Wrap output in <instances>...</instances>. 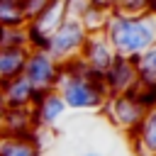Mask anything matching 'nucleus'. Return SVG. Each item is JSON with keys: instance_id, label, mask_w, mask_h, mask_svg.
<instances>
[{"instance_id": "6e6552de", "label": "nucleus", "mask_w": 156, "mask_h": 156, "mask_svg": "<svg viewBox=\"0 0 156 156\" xmlns=\"http://www.w3.org/2000/svg\"><path fill=\"white\" fill-rule=\"evenodd\" d=\"M102 83L107 88L110 95H122V93H132L139 83V76H136V66L132 58H124V56H115L112 66L102 73Z\"/></svg>"}, {"instance_id": "1a4fd4ad", "label": "nucleus", "mask_w": 156, "mask_h": 156, "mask_svg": "<svg viewBox=\"0 0 156 156\" xmlns=\"http://www.w3.org/2000/svg\"><path fill=\"white\" fill-rule=\"evenodd\" d=\"M32 117H34V124L39 129H54L61 117L66 115V102L61 100V95L56 90H49V93H39L32 102Z\"/></svg>"}, {"instance_id": "ddd939ff", "label": "nucleus", "mask_w": 156, "mask_h": 156, "mask_svg": "<svg viewBox=\"0 0 156 156\" xmlns=\"http://www.w3.org/2000/svg\"><path fill=\"white\" fill-rule=\"evenodd\" d=\"M29 46H0V80L22 76Z\"/></svg>"}, {"instance_id": "2eb2a0df", "label": "nucleus", "mask_w": 156, "mask_h": 156, "mask_svg": "<svg viewBox=\"0 0 156 156\" xmlns=\"http://www.w3.org/2000/svg\"><path fill=\"white\" fill-rule=\"evenodd\" d=\"M110 15H112V10H110L105 2H88L85 10H83V15L78 17V22L83 24V29H85L88 34H100V32L105 29Z\"/></svg>"}, {"instance_id": "5701e85b", "label": "nucleus", "mask_w": 156, "mask_h": 156, "mask_svg": "<svg viewBox=\"0 0 156 156\" xmlns=\"http://www.w3.org/2000/svg\"><path fill=\"white\" fill-rule=\"evenodd\" d=\"M2 115H5V102H2V98H0V119H2Z\"/></svg>"}, {"instance_id": "412c9836", "label": "nucleus", "mask_w": 156, "mask_h": 156, "mask_svg": "<svg viewBox=\"0 0 156 156\" xmlns=\"http://www.w3.org/2000/svg\"><path fill=\"white\" fill-rule=\"evenodd\" d=\"M80 156H102L100 151H85V154H80Z\"/></svg>"}, {"instance_id": "0eeeda50", "label": "nucleus", "mask_w": 156, "mask_h": 156, "mask_svg": "<svg viewBox=\"0 0 156 156\" xmlns=\"http://www.w3.org/2000/svg\"><path fill=\"white\" fill-rule=\"evenodd\" d=\"M115 56H117V54L112 51L110 41H107L105 34L100 32V34H88V39H85V44H83V49H80V54H78V61H80L88 71L102 76V73L112 66Z\"/></svg>"}, {"instance_id": "393cba45", "label": "nucleus", "mask_w": 156, "mask_h": 156, "mask_svg": "<svg viewBox=\"0 0 156 156\" xmlns=\"http://www.w3.org/2000/svg\"><path fill=\"white\" fill-rule=\"evenodd\" d=\"M88 2H102V0H88Z\"/></svg>"}, {"instance_id": "39448f33", "label": "nucleus", "mask_w": 156, "mask_h": 156, "mask_svg": "<svg viewBox=\"0 0 156 156\" xmlns=\"http://www.w3.org/2000/svg\"><path fill=\"white\" fill-rule=\"evenodd\" d=\"M100 112L110 119L112 127H117L124 134H132L136 129V124L141 122L146 107L132 93H122V95H110L105 100V105L100 107Z\"/></svg>"}, {"instance_id": "423d86ee", "label": "nucleus", "mask_w": 156, "mask_h": 156, "mask_svg": "<svg viewBox=\"0 0 156 156\" xmlns=\"http://www.w3.org/2000/svg\"><path fill=\"white\" fill-rule=\"evenodd\" d=\"M66 20V5L63 0H51L32 22H27V41L29 49H44L49 37L58 29V24Z\"/></svg>"}, {"instance_id": "4be33fe9", "label": "nucleus", "mask_w": 156, "mask_h": 156, "mask_svg": "<svg viewBox=\"0 0 156 156\" xmlns=\"http://www.w3.org/2000/svg\"><path fill=\"white\" fill-rule=\"evenodd\" d=\"M102 2H105V5H107V7H110V10H112V7H115V2H117V0H102Z\"/></svg>"}, {"instance_id": "4468645a", "label": "nucleus", "mask_w": 156, "mask_h": 156, "mask_svg": "<svg viewBox=\"0 0 156 156\" xmlns=\"http://www.w3.org/2000/svg\"><path fill=\"white\" fill-rule=\"evenodd\" d=\"M0 156H41V149L37 146L34 136H12L0 134Z\"/></svg>"}, {"instance_id": "dca6fc26", "label": "nucleus", "mask_w": 156, "mask_h": 156, "mask_svg": "<svg viewBox=\"0 0 156 156\" xmlns=\"http://www.w3.org/2000/svg\"><path fill=\"white\" fill-rule=\"evenodd\" d=\"M136 66V76L141 85H154L156 88V44L149 46L144 54H139L136 58H132Z\"/></svg>"}, {"instance_id": "b1692460", "label": "nucleus", "mask_w": 156, "mask_h": 156, "mask_svg": "<svg viewBox=\"0 0 156 156\" xmlns=\"http://www.w3.org/2000/svg\"><path fill=\"white\" fill-rule=\"evenodd\" d=\"M151 15H156V0H151Z\"/></svg>"}, {"instance_id": "7ed1b4c3", "label": "nucleus", "mask_w": 156, "mask_h": 156, "mask_svg": "<svg viewBox=\"0 0 156 156\" xmlns=\"http://www.w3.org/2000/svg\"><path fill=\"white\" fill-rule=\"evenodd\" d=\"M58 68L61 63L46 51V49H29L22 76L24 80L34 88V93H49L56 90V80H58Z\"/></svg>"}, {"instance_id": "9d476101", "label": "nucleus", "mask_w": 156, "mask_h": 156, "mask_svg": "<svg viewBox=\"0 0 156 156\" xmlns=\"http://www.w3.org/2000/svg\"><path fill=\"white\" fill-rule=\"evenodd\" d=\"M136 156H156V107L146 110L136 129L129 134Z\"/></svg>"}, {"instance_id": "f257e3e1", "label": "nucleus", "mask_w": 156, "mask_h": 156, "mask_svg": "<svg viewBox=\"0 0 156 156\" xmlns=\"http://www.w3.org/2000/svg\"><path fill=\"white\" fill-rule=\"evenodd\" d=\"M56 93L66 102L68 110H100L105 100L110 98L102 76L88 71L78 58H71L61 63L58 68V80H56Z\"/></svg>"}, {"instance_id": "20e7f679", "label": "nucleus", "mask_w": 156, "mask_h": 156, "mask_svg": "<svg viewBox=\"0 0 156 156\" xmlns=\"http://www.w3.org/2000/svg\"><path fill=\"white\" fill-rule=\"evenodd\" d=\"M85 39H88V32L83 29V24H80L78 20H73V17H66V20L58 24V29L49 37V41H46L44 49H46L58 63H66V61H71V58H78Z\"/></svg>"}, {"instance_id": "a211bd4d", "label": "nucleus", "mask_w": 156, "mask_h": 156, "mask_svg": "<svg viewBox=\"0 0 156 156\" xmlns=\"http://www.w3.org/2000/svg\"><path fill=\"white\" fill-rule=\"evenodd\" d=\"M112 12L127 15V17H141L151 12V0H117Z\"/></svg>"}, {"instance_id": "9b49d317", "label": "nucleus", "mask_w": 156, "mask_h": 156, "mask_svg": "<svg viewBox=\"0 0 156 156\" xmlns=\"http://www.w3.org/2000/svg\"><path fill=\"white\" fill-rule=\"evenodd\" d=\"M0 98L5 107H32L37 93L24 80V76H15L7 80H0Z\"/></svg>"}, {"instance_id": "f3484780", "label": "nucleus", "mask_w": 156, "mask_h": 156, "mask_svg": "<svg viewBox=\"0 0 156 156\" xmlns=\"http://www.w3.org/2000/svg\"><path fill=\"white\" fill-rule=\"evenodd\" d=\"M24 15L17 0H0V27H24Z\"/></svg>"}, {"instance_id": "f03ea898", "label": "nucleus", "mask_w": 156, "mask_h": 156, "mask_svg": "<svg viewBox=\"0 0 156 156\" xmlns=\"http://www.w3.org/2000/svg\"><path fill=\"white\" fill-rule=\"evenodd\" d=\"M102 34L117 56L136 58L139 54L156 44V15L149 12L141 17H127L112 12Z\"/></svg>"}, {"instance_id": "6ab92c4d", "label": "nucleus", "mask_w": 156, "mask_h": 156, "mask_svg": "<svg viewBox=\"0 0 156 156\" xmlns=\"http://www.w3.org/2000/svg\"><path fill=\"white\" fill-rule=\"evenodd\" d=\"M0 46H29L24 27H0Z\"/></svg>"}, {"instance_id": "aec40b11", "label": "nucleus", "mask_w": 156, "mask_h": 156, "mask_svg": "<svg viewBox=\"0 0 156 156\" xmlns=\"http://www.w3.org/2000/svg\"><path fill=\"white\" fill-rule=\"evenodd\" d=\"M17 2H20V10L24 15V22H32L51 0H17Z\"/></svg>"}, {"instance_id": "f8f14e48", "label": "nucleus", "mask_w": 156, "mask_h": 156, "mask_svg": "<svg viewBox=\"0 0 156 156\" xmlns=\"http://www.w3.org/2000/svg\"><path fill=\"white\" fill-rule=\"evenodd\" d=\"M37 129L32 110L29 107H5V115L0 119V134L12 136H27Z\"/></svg>"}]
</instances>
